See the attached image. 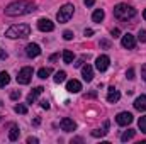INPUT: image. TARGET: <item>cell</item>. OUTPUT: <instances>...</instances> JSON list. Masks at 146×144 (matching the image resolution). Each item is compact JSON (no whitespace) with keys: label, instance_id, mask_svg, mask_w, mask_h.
I'll list each match as a JSON object with an SVG mask.
<instances>
[{"label":"cell","instance_id":"obj_31","mask_svg":"<svg viewBox=\"0 0 146 144\" xmlns=\"http://www.w3.org/2000/svg\"><path fill=\"white\" fill-rule=\"evenodd\" d=\"M83 61H85V56H83V58H80V59H76V61L73 63V66H76V68H80V66L83 65Z\"/></svg>","mask_w":146,"mask_h":144},{"label":"cell","instance_id":"obj_32","mask_svg":"<svg viewBox=\"0 0 146 144\" xmlns=\"http://www.w3.org/2000/svg\"><path fill=\"white\" fill-rule=\"evenodd\" d=\"M100 48L109 49V48H110V42H109V41H106V39H102V41H100Z\"/></svg>","mask_w":146,"mask_h":144},{"label":"cell","instance_id":"obj_15","mask_svg":"<svg viewBox=\"0 0 146 144\" xmlns=\"http://www.w3.org/2000/svg\"><path fill=\"white\" fill-rule=\"evenodd\" d=\"M119 98H121V93H119L114 87H110V88H109V93H107V100H109L110 104H115Z\"/></svg>","mask_w":146,"mask_h":144},{"label":"cell","instance_id":"obj_39","mask_svg":"<svg viewBox=\"0 0 146 144\" xmlns=\"http://www.w3.org/2000/svg\"><path fill=\"white\" fill-rule=\"evenodd\" d=\"M112 36H114V37L119 36V29H112Z\"/></svg>","mask_w":146,"mask_h":144},{"label":"cell","instance_id":"obj_9","mask_svg":"<svg viewBox=\"0 0 146 144\" xmlns=\"http://www.w3.org/2000/svg\"><path fill=\"white\" fill-rule=\"evenodd\" d=\"M60 127H61V131H65V132H73V131L76 129V124L73 122L72 119L65 117V119H61V122H60Z\"/></svg>","mask_w":146,"mask_h":144},{"label":"cell","instance_id":"obj_13","mask_svg":"<svg viewBox=\"0 0 146 144\" xmlns=\"http://www.w3.org/2000/svg\"><path fill=\"white\" fill-rule=\"evenodd\" d=\"M82 76H83L85 81H92V80H94V68H92L90 65L82 66Z\"/></svg>","mask_w":146,"mask_h":144},{"label":"cell","instance_id":"obj_2","mask_svg":"<svg viewBox=\"0 0 146 144\" xmlns=\"http://www.w3.org/2000/svg\"><path fill=\"white\" fill-rule=\"evenodd\" d=\"M31 34V27L27 24H14L5 31V36L9 39H24Z\"/></svg>","mask_w":146,"mask_h":144},{"label":"cell","instance_id":"obj_26","mask_svg":"<svg viewBox=\"0 0 146 144\" xmlns=\"http://www.w3.org/2000/svg\"><path fill=\"white\" fill-rule=\"evenodd\" d=\"M106 134H107V131H104V129H102V131H99V129H97V131H92V136H94V137H102V136H106Z\"/></svg>","mask_w":146,"mask_h":144},{"label":"cell","instance_id":"obj_7","mask_svg":"<svg viewBox=\"0 0 146 144\" xmlns=\"http://www.w3.org/2000/svg\"><path fill=\"white\" fill-rule=\"evenodd\" d=\"M115 122H117L119 126H129V124L133 122V114H129V112H121V114H117Z\"/></svg>","mask_w":146,"mask_h":144},{"label":"cell","instance_id":"obj_33","mask_svg":"<svg viewBox=\"0 0 146 144\" xmlns=\"http://www.w3.org/2000/svg\"><path fill=\"white\" fill-rule=\"evenodd\" d=\"M41 107L44 108V110H48V108H49V102H48V100H42V102H41Z\"/></svg>","mask_w":146,"mask_h":144},{"label":"cell","instance_id":"obj_41","mask_svg":"<svg viewBox=\"0 0 146 144\" xmlns=\"http://www.w3.org/2000/svg\"><path fill=\"white\" fill-rule=\"evenodd\" d=\"M0 104H2V102H0Z\"/></svg>","mask_w":146,"mask_h":144},{"label":"cell","instance_id":"obj_16","mask_svg":"<svg viewBox=\"0 0 146 144\" xmlns=\"http://www.w3.org/2000/svg\"><path fill=\"white\" fill-rule=\"evenodd\" d=\"M134 108L136 110H146V95H141V97H138L136 100H134Z\"/></svg>","mask_w":146,"mask_h":144},{"label":"cell","instance_id":"obj_35","mask_svg":"<svg viewBox=\"0 0 146 144\" xmlns=\"http://www.w3.org/2000/svg\"><path fill=\"white\" fill-rule=\"evenodd\" d=\"M83 3H85L87 7H92V5L95 3V0H83Z\"/></svg>","mask_w":146,"mask_h":144},{"label":"cell","instance_id":"obj_8","mask_svg":"<svg viewBox=\"0 0 146 144\" xmlns=\"http://www.w3.org/2000/svg\"><path fill=\"white\" fill-rule=\"evenodd\" d=\"M37 29L42 31V32H51L54 29V24L49 20V19H39L37 20Z\"/></svg>","mask_w":146,"mask_h":144},{"label":"cell","instance_id":"obj_6","mask_svg":"<svg viewBox=\"0 0 146 144\" xmlns=\"http://www.w3.org/2000/svg\"><path fill=\"white\" fill-rule=\"evenodd\" d=\"M109 65H110V59H109V56H107V54L99 56V58H97V61H95V68H97L100 73L106 71V70L109 68Z\"/></svg>","mask_w":146,"mask_h":144},{"label":"cell","instance_id":"obj_10","mask_svg":"<svg viewBox=\"0 0 146 144\" xmlns=\"http://www.w3.org/2000/svg\"><path fill=\"white\" fill-rule=\"evenodd\" d=\"M121 44H122V48H126V49H133L134 46H136V39L133 34H124L122 36V41H121Z\"/></svg>","mask_w":146,"mask_h":144},{"label":"cell","instance_id":"obj_36","mask_svg":"<svg viewBox=\"0 0 146 144\" xmlns=\"http://www.w3.org/2000/svg\"><path fill=\"white\" fill-rule=\"evenodd\" d=\"M27 144H37L36 137H27Z\"/></svg>","mask_w":146,"mask_h":144},{"label":"cell","instance_id":"obj_37","mask_svg":"<svg viewBox=\"0 0 146 144\" xmlns=\"http://www.w3.org/2000/svg\"><path fill=\"white\" fill-rule=\"evenodd\" d=\"M5 58H7V53L3 49H0V59H5Z\"/></svg>","mask_w":146,"mask_h":144},{"label":"cell","instance_id":"obj_5","mask_svg":"<svg viewBox=\"0 0 146 144\" xmlns=\"http://www.w3.org/2000/svg\"><path fill=\"white\" fill-rule=\"evenodd\" d=\"M33 68L31 66H26V68H22L19 75H17V83H21V85H27L29 81H31V78H33Z\"/></svg>","mask_w":146,"mask_h":144},{"label":"cell","instance_id":"obj_3","mask_svg":"<svg viewBox=\"0 0 146 144\" xmlns=\"http://www.w3.org/2000/svg\"><path fill=\"white\" fill-rule=\"evenodd\" d=\"M114 17L119 20H129V19L136 17V9H133L127 3H117L114 7Z\"/></svg>","mask_w":146,"mask_h":144},{"label":"cell","instance_id":"obj_4","mask_svg":"<svg viewBox=\"0 0 146 144\" xmlns=\"http://www.w3.org/2000/svg\"><path fill=\"white\" fill-rule=\"evenodd\" d=\"M73 12H75V7H73L72 3H65V5L58 10V14H56L58 22H68V20L72 19Z\"/></svg>","mask_w":146,"mask_h":144},{"label":"cell","instance_id":"obj_14","mask_svg":"<svg viewBox=\"0 0 146 144\" xmlns=\"http://www.w3.org/2000/svg\"><path fill=\"white\" fill-rule=\"evenodd\" d=\"M42 90H44L42 87H36V88H34V90L27 95V104H34V102H36V98L41 95V93H42Z\"/></svg>","mask_w":146,"mask_h":144},{"label":"cell","instance_id":"obj_19","mask_svg":"<svg viewBox=\"0 0 146 144\" xmlns=\"http://www.w3.org/2000/svg\"><path fill=\"white\" fill-rule=\"evenodd\" d=\"M134 134H136V131H133V129H127L126 132H122V136H121V141H122V143H127V141H131V139L134 137Z\"/></svg>","mask_w":146,"mask_h":144},{"label":"cell","instance_id":"obj_11","mask_svg":"<svg viewBox=\"0 0 146 144\" xmlns=\"http://www.w3.org/2000/svg\"><path fill=\"white\" fill-rule=\"evenodd\" d=\"M26 54H27L29 58H37V56L41 54V48H39V44H34V42L27 44V46H26Z\"/></svg>","mask_w":146,"mask_h":144},{"label":"cell","instance_id":"obj_38","mask_svg":"<svg viewBox=\"0 0 146 144\" xmlns=\"http://www.w3.org/2000/svg\"><path fill=\"white\" fill-rule=\"evenodd\" d=\"M92 34H94V31H92V29H85V36H87V37H90Z\"/></svg>","mask_w":146,"mask_h":144},{"label":"cell","instance_id":"obj_25","mask_svg":"<svg viewBox=\"0 0 146 144\" xmlns=\"http://www.w3.org/2000/svg\"><path fill=\"white\" fill-rule=\"evenodd\" d=\"M14 110H15L17 114H22V115H24V114H27V107H26V105H22V104H17Z\"/></svg>","mask_w":146,"mask_h":144},{"label":"cell","instance_id":"obj_27","mask_svg":"<svg viewBox=\"0 0 146 144\" xmlns=\"http://www.w3.org/2000/svg\"><path fill=\"white\" fill-rule=\"evenodd\" d=\"M126 76H127V80H134V68H129L126 71Z\"/></svg>","mask_w":146,"mask_h":144},{"label":"cell","instance_id":"obj_1","mask_svg":"<svg viewBox=\"0 0 146 144\" xmlns=\"http://www.w3.org/2000/svg\"><path fill=\"white\" fill-rule=\"evenodd\" d=\"M36 10V5L27 0H15L5 7V15L9 17H17V15H26Z\"/></svg>","mask_w":146,"mask_h":144},{"label":"cell","instance_id":"obj_29","mask_svg":"<svg viewBox=\"0 0 146 144\" xmlns=\"http://www.w3.org/2000/svg\"><path fill=\"white\" fill-rule=\"evenodd\" d=\"M63 37H65L66 41H72L73 39V32L72 31H65V32H63Z\"/></svg>","mask_w":146,"mask_h":144},{"label":"cell","instance_id":"obj_20","mask_svg":"<svg viewBox=\"0 0 146 144\" xmlns=\"http://www.w3.org/2000/svg\"><path fill=\"white\" fill-rule=\"evenodd\" d=\"M73 59H75V54H73L72 51H68V49H65L63 51V61L66 63V65H72Z\"/></svg>","mask_w":146,"mask_h":144},{"label":"cell","instance_id":"obj_24","mask_svg":"<svg viewBox=\"0 0 146 144\" xmlns=\"http://www.w3.org/2000/svg\"><path fill=\"white\" fill-rule=\"evenodd\" d=\"M138 126H139L141 132H145V134H146V115L139 117V120H138Z\"/></svg>","mask_w":146,"mask_h":144},{"label":"cell","instance_id":"obj_12","mask_svg":"<svg viewBox=\"0 0 146 144\" xmlns=\"http://www.w3.org/2000/svg\"><path fill=\"white\" fill-rule=\"evenodd\" d=\"M66 90H68L70 93H78V92L82 90V83H80L78 80H70V81L66 83Z\"/></svg>","mask_w":146,"mask_h":144},{"label":"cell","instance_id":"obj_22","mask_svg":"<svg viewBox=\"0 0 146 144\" xmlns=\"http://www.w3.org/2000/svg\"><path fill=\"white\" fill-rule=\"evenodd\" d=\"M66 80V73L65 71H56V75H54V81L56 83H63Z\"/></svg>","mask_w":146,"mask_h":144},{"label":"cell","instance_id":"obj_21","mask_svg":"<svg viewBox=\"0 0 146 144\" xmlns=\"http://www.w3.org/2000/svg\"><path fill=\"white\" fill-rule=\"evenodd\" d=\"M9 81H10L9 73H7V71H2V73H0V88H3L5 85H9Z\"/></svg>","mask_w":146,"mask_h":144},{"label":"cell","instance_id":"obj_40","mask_svg":"<svg viewBox=\"0 0 146 144\" xmlns=\"http://www.w3.org/2000/svg\"><path fill=\"white\" fill-rule=\"evenodd\" d=\"M143 19L146 20V9H145V12H143Z\"/></svg>","mask_w":146,"mask_h":144},{"label":"cell","instance_id":"obj_23","mask_svg":"<svg viewBox=\"0 0 146 144\" xmlns=\"http://www.w3.org/2000/svg\"><path fill=\"white\" fill-rule=\"evenodd\" d=\"M49 75H51V70H49V68H41V70L37 71V76H39V78H42V80H44V78H48Z\"/></svg>","mask_w":146,"mask_h":144},{"label":"cell","instance_id":"obj_17","mask_svg":"<svg viewBox=\"0 0 146 144\" xmlns=\"http://www.w3.org/2000/svg\"><path fill=\"white\" fill-rule=\"evenodd\" d=\"M19 134H21L19 127H17L15 124H12V126H10V131H9V139H10V141H17V139H19Z\"/></svg>","mask_w":146,"mask_h":144},{"label":"cell","instance_id":"obj_34","mask_svg":"<svg viewBox=\"0 0 146 144\" xmlns=\"http://www.w3.org/2000/svg\"><path fill=\"white\" fill-rule=\"evenodd\" d=\"M141 76H143V80L146 81V65H143V66H141Z\"/></svg>","mask_w":146,"mask_h":144},{"label":"cell","instance_id":"obj_30","mask_svg":"<svg viewBox=\"0 0 146 144\" xmlns=\"http://www.w3.org/2000/svg\"><path fill=\"white\" fill-rule=\"evenodd\" d=\"M138 39H139L141 42H146V31H139V34H138Z\"/></svg>","mask_w":146,"mask_h":144},{"label":"cell","instance_id":"obj_18","mask_svg":"<svg viewBox=\"0 0 146 144\" xmlns=\"http://www.w3.org/2000/svg\"><path fill=\"white\" fill-rule=\"evenodd\" d=\"M104 15H106V14H104V10H102V9H97V10H95V12L92 14V20H94V22H99V24H100V22L104 20Z\"/></svg>","mask_w":146,"mask_h":144},{"label":"cell","instance_id":"obj_28","mask_svg":"<svg viewBox=\"0 0 146 144\" xmlns=\"http://www.w3.org/2000/svg\"><path fill=\"white\" fill-rule=\"evenodd\" d=\"M10 98H12V100H17V98H21V92H19V90H14V92L10 93Z\"/></svg>","mask_w":146,"mask_h":144}]
</instances>
